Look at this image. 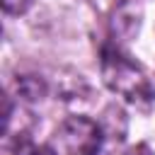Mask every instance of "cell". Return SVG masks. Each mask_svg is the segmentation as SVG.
<instances>
[{
    "instance_id": "3",
    "label": "cell",
    "mask_w": 155,
    "mask_h": 155,
    "mask_svg": "<svg viewBox=\"0 0 155 155\" xmlns=\"http://www.w3.org/2000/svg\"><path fill=\"white\" fill-rule=\"evenodd\" d=\"M15 155H58L51 145H39V143H31V140H22L15 150Z\"/></svg>"
},
{
    "instance_id": "1",
    "label": "cell",
    "mask_w": 155,
    "mask_h": 155,
    "mask_svg": "<svg viewBox=\"0 0 155 155\" xmlns=\"http://www.w3.org/2000/svg\"><path fill=\"white\" fill-rule=\"evenodd\" d=\"M102 75L109 90L121 94L131 104H145L155 97L145 73L116 48H107L102 56Z\"/></svg>"
},
{
    "instance_id": "2",
    "label": "cell",
    "mask_w": 155,
    "mask_h": 155,
    "mask_svg": "<svg viewBox=\"0 0 155 155\" xmlns=\"http://www.w3.org/2000/svg\"><path fill=\"white\" fill-rule=\"evenodd\" d=\"M61 155H99L102 128L87 116H68L53 136Z\"/></svg>"
},
{
    "instance_id": "4",
    "label": "cell",
    "mask_w": 155,
    "mask_h": 155,
    "mask_svg": "<svg viewBox=\"0 0 155 155\" xmlns=\"http://www.w3.org/2000/svg\"><path fill=\"white\" fill-rule=\"evenodd\" d=\"M31 0H2V10L7 15H22L27 7H29Z\"/></svg>"
}]
</instances>
